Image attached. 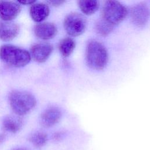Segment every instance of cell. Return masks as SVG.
<instances>
[{"label":"cell","instance_id":"obj_1","mask_svg":"<svg viewBox=\"0 0 150 150\" xmlns=\"http://www.w3.org/2000/svg\"><path fill=\"white\" fill-rule=\"evenodd\" d=\"M0 59L9 66L20 68L26 66L31 60L30 53L12 45H4L0 47Z\"/></svg>","mask_w":150,"mask_h":150},{"label":"cell","instance_id":"obj_11","mask_svg":"<svg viewBox=\"0 0 150 150\" xmlns=\"http://www.w3.org/2000/svg\"><path fill=\"white\" fill-rule=\"evenodd\" d=\"M19 25L13 22L0 21V39L9 42L14 39L19 33Z\"/></svg>","mask_w":150,"mask_h":150},{"label":"cell","instance_id":"obj_19","mask_svg":"<svg viewBox=\"0 0 150 150\" xmlns=\"http://www.w3.org/2000/svg\"><path fill=\"white\" fill-rule=\"evenodd\" d=\"M19 4L24 5H32L34 3L36 2L35 1H31V0H27V1H20L18 2Z\"/></svg>","mask_w":150,"mask_h":150},{"label":"cell","instance_id":"obj_7","mask_svg":"<svg viewBox=\"0 0 150 150\" xmlns=\"http://www.w3.org/2000/svg\"><path fill=\"white\" fill-rule=\"evenodd\" d=\"M21 11V6L18 2L0 1V18L1 21L11 22Z\"/></svg>","mask_w":150,"mask_h":150},{"label":"cell","instance_id":"obj_2","mask_svg":"<svg viewBox=\"0 0 150 150\" xmlns=\"http://www.w3.org/2000/svg\"><path fill=\"white\" fill-rule=\"evenodd\" d=\"M9 103L13 112L18 116L28 114L36 105V100L30 93L23 90H13L9 94Z\"/></svg>","mask_w":150,"mask_h":150},{"label":"cell","instance_id":"obj_15","mask_svg":"<svg viewBox=\"0 0 150 150\" xmlns=\"http://www.w3.org/2000/svg\"><path fill=\"white\" fill-rule=\"evenodd\" d=\"M76 47V42L71 38H65L60 40L59 44V50L63 57H69Z\"/></svg>","mask_w":150,"mask_h":150},{"label":"cell","instance_id":"obj_12","mask_svg":"<svg viewBox=\"0 0 150 150\" xmlns=\"http://www.w3.org/2000/svg\"><path fill=\"white\" fill-rule=\"evenodd\" d=\"M50 8L47 4L42 2H35L29 9V14L32 19L37 23L43 22L49 15Z\"/></svg>","mask_w":150,"mask_h":150},{"label":"cell","instance_id":"obj_10","mask_svg":"<svg viewBox=\"0 0 150 150\" xmlns=\"http://www.w3.org/2000/svg\"><path fill=\"white\" fill-rule=\"evenodd\" d=\"M62 117L60 110L56 107H50L46 108L41 114L40 122L42 126L50 128L58 123Z\"/></svg>","mask_w":150,"mask_h":150},{"label":"cell","instance_id":"obj_9","mask_svg":"<svg viewBox=\"0 0 150 150\" xmlns=\"http://www.w3.org/2000/svg\"><path fill=\"white\" fill-rule=\"evenodd\" d=\"M35 35L42 40L53 39L57 33L56 26L52 22H44L36 24L33 28Z\"/></svg>","mask_w":150,"mask_h":150},{"label":"cell","instance_id":"obj_6","mask_svg":"<svg viewBox=\"0 0 150 150\" xmlns=\"http://www.w3.org/2000/svg\"><path fill=\"white\" fill-rule=\"evenodd\" d=\"M130 16L132 23L138 27H144L150 17V10L144 3L134 5L130 10Z\"/></svg>","mask_w":150,"mask_h":150},{"label":"cell","instance_id":"obj_4","mask_svg":"<svg viewBox=\"0 0 150 150\" xmlns=\"http://www.w3.org/2000/svg\"><path fill=\"white\" fill-rule=\"evenodd\" d=\"M101 18L115 26L121 22L127 16L128 10L121 2L117 1H107L103 5Z\"/></svg>","mask_w":150,"mask_h":150},{"label":"cell","instance_id":"obj_20","mask_svg":"<svg viewBox=\"0 0 150 150\" xmlns=\"http://www.w3.org/2000/svg\"><path fill=\"white\" fill-rule=\"evenodd\" d=\"M5 139V135L4 134L0 133V145L2 144Z\"/></svg>","mask_w":150,"mask_h":150},{"label":"cell","instance_id":"obj_13","mask_svg":"<svg viewBox=\"0 0 150 150\" xmlns=\"http://www.w3.org/2000/svg\"><path fill=\"white\" fill-rule=\"evenodd\" d=\"M22 121L21 118L13 115H8L2 120V128L6 132L15 134L22 127Z\"/></svg>","mask_w":150,"mask_h":150},{"label":"cell","instance_id":"obj_5","mask_svg":"<svg viewBox=\"0 0 150 150\" xmlns=\"http://www.w3.org/2000/svg\"><path fill=\"white\" fill-rule=\"evenodd\" d=\"M63 26L65 31L69 35L78 36L85 32L87 27V21L81 13L71 12L65 17Z\"/></svg>","mask_w":150,"mask_h":150},{"label":"cell","instance_id":"obj_14","mask_svg":"<svg viewBox=\"0 0 150 150\" xmlns=\"http://www.w3.org/2000/svg\"><path fill=\"white\" fill-rule=\"evenodd\" d=\"M78 4L82 12L87 15L94 13L100 6V3L96 0H80Z\"/></svg>","mask_w":150,"mask_h":150},{"label":"cell","instance_id":"obj_16","mask_svg":"<svg viewBox=\"0 0 150 150\" xmlns=\"http://www.w3.org/2000/svg\"><path fill=\"white\" fill-rule=\"evenodd\" d=\"M114 26L106 22L101 18L97 21L95 23L96 32L102 36H107L111 33Z\"/></svg>","mask_w":150,"mask_h":150},{"label":"cell","instance_id":"obj_8","mask_svg":"<svg viewBox=\"0 0 150 150\" xmlns=\"http://www.w3.org/2000/svg\"><path fill=\"white\" fill-rule=\"evenodd\" d=\"M53 46L49 43L40 42L33 45L30 48V56L38 63H43L50 57Z\"/></svg>","mask_w":150,"mask_h":150},{"label":"cell","instance_id":"obj_21","mask_svg":"<svg viewBox=\"0 0 150 150\" xmlns=\"http://www.w3.org/2000/svg\"><path fill=\"white\" fill-rule=\"evenodd\" d=\"M12 150H29V149L26 148H24V147H18V148H14Z\"/></svg>","mask_w":150,"mask_h":150},{"label":"cell","instance_id":"obj_17","mask_svg":"<svg viewBox=\"0 0 150 150\" xmlns=\"http://www.w3.org/2000/svg\"><path fill=\"white\" fill-rule=\"evenodd\" d=\"M29 141L37 148L44 146L47 141V135L46 133L42 131L33 132L29 137Z\"/></svg>","mask_w":150,"mask_h":150},{"label":"cell","instance_id":"obj_3","mask_svg":"<svg viewBox=\"0 0 150 150\" xmlns=\"http://www.w3.org/2000/svg\"><path fill=\"white\" fill-rule=\"evenodd\" d=\"M86 59L90 68L97 70H102L106 66L108 60L107 49L100 42L91 40L86 46Z\"/></svg>","mask_w":150,"mask_h":150},{"label":"cell","instance_id":"obj_18","mask_svg":"<svg viewBox=\"0 0 150 150\" xmlns=\"http://www.w3.org/2000/svg\"><path fill=\"white\" fill-rule=\"evenodd\" d=\"M47 2L52 6H59L62 5L64 2V1H62V0H52V1H48Z\"/></svg>","mask_w":150,"mask_h":150}]
</instances>
